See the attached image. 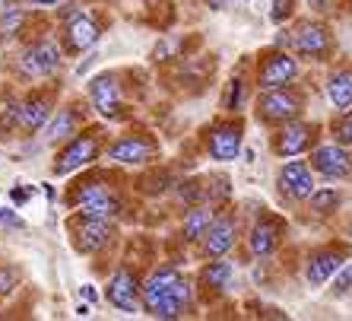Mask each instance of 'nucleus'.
<instances>
[{
  "mask_svg": "<svg viewBox=\"0 0 352 321\" xmlns=\"http://www.w3.org/2000/svg\"><path fill=\"white\" fill-rule=\"evenodd\" d=\"M197 287L178 264H156L153 271L143 277V299H140V312L149 318L175 321L184 315H194L197 309Z\"/></svg>",
  "mask_w": 352,
  "mask_h": 321,
  "instance_id": "nucleus-1",
  "label": "nucleus"
},
{
  "mask_svg": "<svg viewBox=\"0 0 352 321\" xmlns=\"http://www.w3.org/2000/svg\"><path fill=\"white\" fill-rule=\"evenodd\" d=\"M64 204L76 214L115 222H121L127 214V198H124V188L118 185V175L108 169H98V163L76 172V178L67 185Z\"/></svg>",
  "mask_w": 352,
  "mask_h": 321,
  "instance_id": "nucleus-2",
  "label": "nucleus"
},
{
  "mask_svg": "<svg viewBox=\"0 0 352 321\" xmlns=\"http://www.w3.org/2000/svg\"><path fill=\"white\" fill-rule=\"evenodd\" d=\"M67 51L60 45L58 32H35L19 45L16 58L10 61V74L16 83H41V80H54L60 74V64H64Z\"/></svg>",
  "mask_w": 352,
  "mask_h": 321,
  "instance_id": "nucleus-3",
  "label": "nucleus"
},
{
  "mask_svg": "<svg viewBox=\"0 0 352 321\" xmlns=\"http://www.w3.org/2000/svg\"><path fill=\"white\" fill-rule=\"evenodd\" d=\"M108 124L105 121H89L82 131H76L70 141H64L51 159V175L67 178V175H76L82 169L96 165L98 159H105V147H108Z\"/></svg>",
  "mask_w": 352,
  "mask_h": 321,
  "instance_id": "nucleus-4",
  "label": "nucleus"
},
{
  "mask_svg": "<svg viewBox=\"0 0 352 321\" xmlns=\"http://www.w3.org/2000/svg\"><path fill=\"white\" fill-rule=\"evenodd\" d=\"M124 70H102L86 83V99L92 105V115L105 124H127L133 118V102L127 99Z\"/></svg>",
  "mask_w": 352,
  "mask_h": 321,
  "instance_id": "nucleus-5",
  "label": "nucleus"
},
{
  "mask_svg": "<svg viewBox=\"0 0 352 321\" xmlns=\"http://www.w3.org/2000/svg\"><path fill=\"white\" fill-rule=\"evenodd\" d=\"M67 58H76L89 51L102 35H105V17H98L82 3H60L58 7V25H54Z\"/></svg>",
  "mask_w": 352,
  "mask_h": 321,
  "instance_id": "nucleus-6",
  "label": "nucleus"
},
{
  "mask_svg": "<svg viewBox=\"0 0 352 321\" xmlns=\"http://www.w3.org/2000/svg\"><path fill=\"white\" fill-rule=\"evenodd\" d=\"M162 156V143L149 127H127L105 147V159L118 169H149Z\"/></svg>",
  "mask_w": 352,
  "mask_h": 321,
  "instance_id": "nucleus-7",
  "label": "nucleus"
},
{
  "mask_svg": "<svg viewBox=\"0 0 352 321\" xmlns=\"http://www.w3.org/2000/svg\"><path fill=\"white\" fill-rule=\"evenodd\" d=\"M67 239L70 248L82 258H102L121 242V226L115 220H98V216L86 214H70L67 216Z\"/></svg>",
  "mask_w": 352,
  "mask_h": 321,
  "instance_id": "nucleus-8",
  "label": "nucleus"
},
{
  "mask_svg": "<svg viewBox=\"0 0 352 321\" xmlns=\"http://www.w3.org/2000/svg\"><path fill=\"white\" fill-rule=\"evenodd\" d=\"M254 121L267 131H276L283 124L295 121V118L305 115V105H308V96L298 83L292 86H279V90H263L254 96Z\"/></svg>",
  "mask_w": 352,
  "mask_h": 321,
  "instance_id": "nucleus-9",
  "label": "nucleus"
},
{
  "mask_svg": "<svg viewBox=\"0 0 352 321\" xmlns=\"http://www.w3.org/2000/svg\"><path fill=\"white\" fill-rule=\"evenodd\" d=\"M305 64H327L336 51V39L324 19H302L292 29H286V39L279 41Z\"/></svg>",
  "mask_w": 352,
  "mask_h": 321,
  "instance_id": "nucleus-10",
  "label": "nucleus"
},
{
  "mask_svg": "<svg viewBox=\"0 0 352 321\" xmlns=\"http://www.w3.org/2000/svg\"><path fill=\"white\" fill-rule=\"evenodd\" d=\"M60 105V80H41L32 83L29 90H23L19 99V137L29 141L35 134L45 131V124L51 121L54 108Z\"/></svg>",
  "mask_w": 352,
  "mask_h": 321,
  "instance_id": "nucleus-11",
  "label": "nucleus"
},
{
  "mask_svg": "<svg viewBox=\"0 0 352 321\" xmlns=\"http://www.w3.org/2000/svg\"><path fill=\"white\" fill-rule=\"evenodd\" d=\"M245 115H229L222 112L219 118H213L210 124L200 127V143H204V153L216 163H235L241 156V147H245Z\"/></svg>",
  "mask_w": 352,
  "mask_h": 321,
  "instance_id": "nucleus-12",
  "label": "nucleus"
},
{
  "mask_svg": "<svg viewBox=\"0 0 352 321\" xmlns=\"http://www.w3.org/2000/svg\"><path fill=\"white\" fill-rule=\"evenodd\" d=\"M289 236V220L283 214H273V210H261L254 220L248 222L245 236H241V245H245V258L248 261H267L283 248Z\"/></svg>",
  "mask_w": 352,
  "mask_h": 321,
  "instance_id": "nucleus-13",
  "label": "nucleus"
},
{
  "mask_svg": "<svg viewBox=\"0 0 352 321\" xmlns=\"http://www.w3.org/2000/svg\"><path fill=\"white\" fill-rule=\"evenodd\" d=\"M298 76H302V61L283 45L261 51L254 61V92L292 86V83H298Z\"/></svg>",
  "mask_w": 352,
  "mask_h": 321,
  "instance_id": "nucleus-14",
  "label": "nucleus"
},
{
  "mask_svg": "<svg viewBox=\"0 0 352 321\" xmlns=\"http://www.w3.org/2000/svg\"><path fill=\"white\" fill-rule=\"evenodd\" d=\"M241 236H245V226H241L238 207H222V210H216L210 229L204 232V239L197 242V255H200V261L226 258L241 242Z\"/></svg>",
  "mask_w": 352,
  "mask_h": 321,
  "instance_id": "nucleus-15",
  "label": "nucleus"
},
{
  "mask_svg": "<svg viewBox=\"0 0 352 321\" xmlns=\"http://www.w3.org/2000/svg\"><path fill=\"white\" fill-rule=\"evenodd\" d=\"M318 143H320V124L305 121V115L283 124V127H276V131H270V153L276 159L308 156Z\"/></svg>",
  "mask_w": 352,
  "mask_h": 321,
  "instance_id": "nucleus-16",
  "label": "nucleus"
},
{
  "mask_svg": "<svg viewBox=\"0 0 352 321\" xmlns=\"http://www.w3.org/2000/svg\"><path fill=\"white\" fill-rule=\"evenodd\" d=\"M102 296H105V302L111 305V309H118V312L137 315L140 299H143V273H140L133 264L121 261L115 271L108 273L105 293H102Z\"/></svg>",
  "mask_w": 352,
  "mask_h": 321,
  "instance_id": "nucleus-17",
  "label": "nucleus"
},
{
  "mask_svg": "<svg viewBox=\"0 0 352 321\" xmlns=\"http://www.w3.org/2000/svg\"><path fill=\"white\" fill-rule=\"evenodd\" d=\"M352 258V245L349 242H327V245H318L305 255L302 264V273H305V283L311 289L327 287L333 280V273L343 267L346 261Z\"/></svg>",
  "mask_w": 352,
  "mask_h": 321,
  "instance_id": "nucleus-18",
  "label": "nucleus"
},
{
  "mask_svg": "<svg viewBox=\"0 0 352 321\" xmlns=\"http://www.w3.org/2000/svg\"><path fill=\"white\" fill-rule=\"evenodd\" d=\"M314 188H318V172L311 169L308 159H302V156L283 159V165H279V172H276L279 198L286 200V204H308Z\"/></svg>",
  "mask_w": 352,
  "mask_h": 321,
  "instance_id": "nucleus-19",
  "label": "nucleus"
},
{
  "mask_svg": "<svg viewBox=\"0 0 352 321\" xmlns=\"http://www.w3.org/2000/svg\"><path fill=\"white\" fill-rule=\"evenodd\" d=\"M89 115H92V105H89V99H82V96L60 102V105L54 108L51 121L45 124L41 137H45V143H51V147H60L64 141H70L76 131H82V127L89 124Z\"/></svg>",
  "mask_w": 352,
  "mask_h": 321,
  "instance_id": "nucleus-20",
  "label": "nucleus"
},
{
  "mask_svg": "<svg viewBox=\"0 0 352 321\" xmlns=\"http://www.w3.org/2000/svg\"><path fill=\"white\" fill-rule=\"evenodd\" d=\"M194 287H197V299L206 305H213L229 296L232 287H235V264L229 261V255L204 261V267L194 277Z\"/></svg>",
  "mask_w": 352,
  "mask_h": 321,
  "instance_id": "nucleus-21",
  "label": "nucleus"
},
{
  "mask_svg": "<svg viewBox=\"0 0 352 321\" xmlns=\"http://www.w3.org/2000/svg\"><path fill=\"white\" fill-rule=\"evenodd\" d=\"M308 163L324 181H349L352 178V149L336 141L318 143L308 153Z\"/></svg>",
  "mask_w": 352,
  "mask_h": 321,
  "instance_id": "nucleus-22",
  "label": "nucleus"
},
{
  "mask_svg": "<svg viewBox=\"0 0 352 321\" xmlns=\"http://www.w3.org/2000/svg\"><path fill=\"white\" fill-rule=\"evenodd\" d=\"M38 10H29L16 0H7L0 10V45H23L32 32V19Z\"/></svg>",
  "mask_w": 352,
  "mask_h": 321,
  "instance_id": "nucleus-23",
  "label": "nucleus"
},
{
  "mask_svg": "<svg viewBox=\"0 0 352 321\" xmlns=\"http://www.w3.org/2000/svg\"><path fill=\"white\" fill-rule=\"evenodd\" d=\"M216 210H219V207L210 204V200H200V204H188V207H184V216H181V226H178L181 245L197 248V242L204 239V232L210 229V222H213Z\"/></svg>",
  "mask_w": 352,
  "mask_h": 321,
  "instance_id": "nucleus-24",
  "label": "nucleus"
},
{
  "mask_svg": "<svg viewBox=\"0 0 352 321\" xmlns=\"http://www.w3.org/2000/svg\"><path fill=\"white\" fill-rule=\"evenodd\" d=\"M19 99L23 92L16 86H0V141H16L19 137Z\"/></svg>",
  "mask_w": 352,
  "mask_h": 321,
  "instance_id": "nucleus-25",
  "label": "nucleus"
},
{
  "mask_svg": "<svg viewBox=\"0 0 352 321\" xmlns=\"http://www.w3.org/2000/svg\"><path fill=\"white\" fill-rule=\"evenodd\" d=\"M324 92H327V102L343 112V108H352V64L333 67L324 80Z\"/></svg>",
  "mask_w": 352,
  "mask_h": 321,
  "instance_id": "nucleus-26",
  "label": "nucleus"
},
{
  "mask_svg": "<svg viewBox=\"0 0 352 321\" xmlns=\"http://www.w3.org/2000/svg\"><path fill=\"white\" fill-rule=\"evenodd\" d=\"M254 86V83H251ZM251 86H248L245 74H235L229 83H226V92H222V102L219 108L222 112H229V115H245V108L251 105Z\"/></svg>",
  "mask_w": 352,
  "mask_h": 321,
  "instance_id": "nucleus-27",
  "label": "nucleus"
},
{
  "mask_svg": "<svg viewBox=\"0 0 352 321\" xmlns=\"http://www.w3.org/2000/svg\"><path fill=\"white\" fill-rule=\"evenodd\" d=\"M308 214L318 216V220H327V216H333L340 207H343V191L336 188H314V194L308 198Z\"/></svg>",
  "mask_w": 352,
  "mask_h": 321,
  "instance_id": "nucleus-28",
  "label": "nucleus"
},
{
  "mask_svg": "<svg viewBox=\"0 0 352 321\" xmlns=\"http://www.w3.org/2000/svg\"><path fill=\"white\" fill-rule=\"evenodd\" d=\"M19 289H23V267L13 261H0V302L16 296Z\"/></svg>",
  "mask_w": 352,
  "mask_h": 321,
  "instance_id": "nucleus-29",
  "label": "nucleus"
},
{
  "mask_svg": "<svg viewBox=\"0 0 352 321\" xmlns=\"http://www.w3.org/2000/svg\"><path fill=\"white\" fill-rule=\"evenodd\" d=\"M327 131H330V141L343 143V147H352V108L336 112L333 121L327 124Z\"/></svg>",
  "mask_w": 352,
  "mask_h": 321,
  "instance_id": "nucleus-30",
  "label": "nucleus"
},
{
  "mask_svg": "<svg viewBox=\"0 0 352 321\" xmlns=\"http://www.w3.org/2000/svg\"><path fill=\"white\" fill-rule=\"evenodd\" d=\"M349 293H352V258L333 273V280H330V296L343 299V296H349Z\"/></svg>",
  "mask_w": 352,
  "mask_h": 321,
  "instance_id": "nucleus-31",
  "label": "nucleus"
},
{
  "mask_svg": "<svg viewBox=\"0 0 352 321\" xmlns=\"http://www.w3.org/2000/svg\"><path fill=\"white\" fill-rule=\"evenodd\" d=\"M295 17V0H273V10H270V19L276 25L289 23Z\"/></svg>",
  "mask_w": 352,
  "mask_h": 321,
  "instance_id": "nucleus-32",
  "label": "nucleus"
},
{
  "mask_svg": "<svg viewBox=\"0 0 352 321\" xmlns=\"http://www.w3.org/2000/svg\"><path fill=\"white\" fill-rule=\"evenodd\" d=\"M0 226H3V229H25L23 216H19L16 210H10V207H0Z\"/></svg>",
  "mask_w": 352,
  "mask_h": 321,
  "instance_id": "nucleus-33",
  "label": "nucleus"
},
{
  "mask_svg": "<svg viewBox=\"0 0 352 321\" xmlns=\"http://www.w3.org/2000/svg\"><path fill=\"white\" fill-rule=\"evenodd\" d=\"M16 3H23L29 10H58L64 0H16Z\"/></svg>",
  "mask_w": 352,
  "mask_h": 321,
  "instance_id": "nucleus-34",
  "label": "nucleus"
},
{
  "mask_svg": "<svg viewBox=\"0 0 352 321\" xmlns=\"http://www.w3.org/2000/svg\"><path fill=\"white\" fill-rule=\"evenodd\" d=\"M229 3H232V0H204V7L213 10V13H222V10L229 7Z\"/></svg>",
  "mask_w": 352,
  "mask_h": 321,
  "instance_id": "nucleus-35",
  "label": "nucleus"
}]
</instances>
